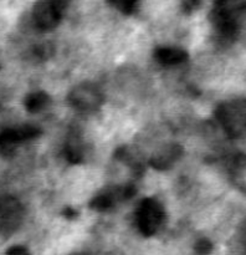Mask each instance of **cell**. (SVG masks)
Segmentation results:
<instances>
[{"mask_svg": "<svg viewBox=\"0 0 246 255\" xmlns=\"http://www.w3.org/2000/svg\"><path fill=\"white\" fill-rule=\"evenodd\" d=\"M22 143L16 127H10L0 131V157L11 158L16 153L17 146Z\"/></svg>", "mask_w": 246, "mask_h": 255, "instance_id": "obj_10", "label": "cell"}, {"mask_svg": "<svg viewBox=\"0 0 246 255\" xmlns=\"http://www.w3.org/2000/svg\"><path fill=\"white\" fill-rule=\"evenodd\" d=\"M25 211L15 197L0 196V238H9L21 227Z\"/></svg>", "mask_w": 246, "mask_h": 255, "instance_id": "obj_4", "label": "cell"}, {"mask_svg": "<svg viewBox=\"0 0 246 255\" xmlns=\"http://www.w3.org/2000/svg\"><path fill=\"white\" fill-rule=\"evenodd\" d=\"M64 216L66 217V218H69V219L75 218V217L77 216V212L75 211V209H72V208H66L64 211Z\"/></svg>", "mask_w": 246, "mask_h": 255, "instance_id": "obj_18", "label": "cell"}, {"mask_svg": "<svg viewBox=\"0 0 246 255\" xmlns=\"http://www.w3.org/2000/svg\"><path fill=\"white\" fill-rule=\"evenodd\" d=\"M229 176L234 186L246 193V154L239 153L231 159L229 166Z\"/></svg>", "mask_w": 246, "mask_h": 255, "instance_id": "obj_9", "label": "cell"}, {"mask_svg": "<svg viewBox=\"0 0 246 255\" xmlns=\"http://www.w3.org/2000/svg\"><path fill=\"white\" fill-rule=\"evenodd\" d=\"M214 9L231 16H240L246 11V0H214Z\"/></svg>", "mask_w": 246, "mask_h": 255, "instance_id": "obj_12", "label": "cell"}, {"mask_svg": "<svg viewBox=\"0 0 246 255\" xmlns=\"http://www.w3.org/2000/svg\"><path fill=\"white\" fill-rule=\"evenodd\" d=\"M70 0H39L32 7V22L39 31H51L64 17Z\"/></svg>", "mask_w": 246, "mask_h": 255, "instance_id": "obj_2", "label": "cell"}, {"mask_svg": "<svg viewBox=\"0 0 246 255\" xmlns=\"http://www.w3.org/2000/svg\"><path fill=\"white\" fill-rule=\"evenodd\" d=\"M181 156H183V147L178 143H169L154 152L149 159V164L154 169L164 171L173 167Z\"/></svg>", "mask_w": 246, "mask_h": 255, "instance_id": "obj_6", "label": "cell"}, {"mask_svg": "<svg viewBox=\"0 0 246 255\" xmlns=\"http://www.w3.org/2000/svg\"><path fill=\"white\" fill-rule=\"evenodd\" d=\"M6 255H30L29 251H27L25 247L22 246H14L10 247L9 249L6 251Z\"/></svg>", "mask_w": 246, "mask_h": 255, "instance_id": "obj_17", "label": "cell"}, {"mask_svg": "<svg viewBox=\"0 0 246 255\" xmlns=\"http://www.w3.org/2000/svg\"><path fill=\"white\" fill-rule=\"evenodd\" d=\"M52 54H54V49L47 44L36 45L32 49V57L37 60H47L52 56Z\"/></svg>", "mask_w": 246, "mask_h": 255, "instance_id": "obj_14", "label": "cell"}, {"mask_svg": "<svg viewBox=\"0 0 246 255\" xmlns=\"http://www.w3.org/2000/svg\"><path fill=\"white\" fill-rule=\"evenodd\" d=\"M215 117L228 137L246 136V99L236 97L221 102L215 109Z\"/></svg>", "mask_w": 246, "mask_h": 255, "instance_id": "obj_1", "label": "cell"}, {"mask_svg": "<svg viewBox=\"0 0 246 255\" xmlns=\"http://www.w3.org/2000/svg\"><path fill=\"white\" fill-rule=\"evenodd\" d=\"M200 0H181V10L184 14H191L200 6Z\"/></svg>", "mask_w": 246, "mask_h": 255, "instance_id": "obj_16", "label": "cell"}, {"mask_svg": "<svg viewBox=\"0 0 246 255\" xmlns=\"http://www.w3.org/2000/svg\"><path fill=\"white\" fill-rule=\"evenodd\" d=\"M106 1L116 7L117 10H119L122 14L131 15L137 10L139 0H106Z\"/></svg>", "mask_w": 246, "mask_h": 255, "instance_id": "obj_13", "label": "cell"}, {"mask_svg": "<svg viewBox=\"0 0 246 255\" xmlns=\"http://www.w3.org/2000/svg\"><path fill=\"white\" fill-rule=\"evenodd\" d=\"M50 104H51V99H50L49 95L44 91L31 92V94L27 95L24 100L25 110H26L27 112H30V114L41 112L42 110L49 107Z\"/></svg>", "mask_w": 246, "mask_h": 255, "instance_id": "obj_11", "label": "cell"}, {"mask_svg": "<svg viewBox=\"0 0 246 255\" xmlns=\"http://www.w3.org/2000/svg\"><path fill=\"white\" fill-rule=\"evenodd\" d=\"M65 157L70 163L79 164L84 159V143L79 129H71L65 142Z\"/></svg>", "mask_w": 246, "mask_h": 255, "instance_id": "obj_7", "label": "cell"}, {"mask_svg": "<svg viewBox=\"0 0 246 255\" xmlns=\"http://www.w3.org/2000/svg\"><path fill=\"white\" fill-rule=\"evenodd\" d=\"M194 251H195V253L198 255H208L213 251V244L208 239H200L194 246Z\"/></svg>", "mask_w": 246, "mask_h": 255, "instance_id": "obj_15", "label": "cell"}, {"mask_svg": "<svg viewBox=\"0 0 246 255\" xmlns=\"http://www.w3.org/2000/svg\"><path fill=\"white\" fill-rule=\"evenodd\" d=\"M154 59L163 66H174L186 61L188 52L180 47L162 46L154 50Z\"/></svg>", "mask_w": 246, "mask_h": 255, "instance_id": "obj_8", "label": "cell"}, {"mask_svg": "<svg viewBox=\"0 0 246 255\" xmlns=\"http://www.w3.org/2000/svg\"><path fill=\"white\" fill-rule=\"evenodd\" d=\"M165 219L163 206L156 198H144L136 213V223L144 237H152L158 232Z\"/></svg>", "mask_w": 246, "mask_h": 255, "instance_id": "obj_3", "label": "cell"}, {"mask_svg": "<svg viewBox=\"0 0 246 255\" xmlns=\"http://www.w3.org/2000/svg\"><path fill=\"white\" fill-rule=\"evenodd\" d=\"M67 101L79 111L93 112L103 104V95L93 84L83 82L71 90L67 96Z\"/></svg>", "mask_w": 246, "mask_h": 255, "instance_id": "obj_5", "label": "cell"}]
</instances>
